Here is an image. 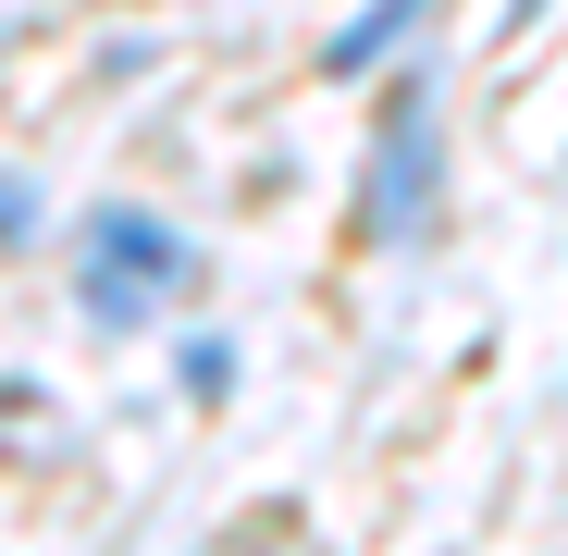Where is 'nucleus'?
I'll list each match as a JSON object with an SVG mask.
<instances>
[{
  "label": "nucleus",
  "instance_id": "nucleus-2",
  "mask_svg": "<svg viewBox=\"0 0 568 556\" xmlns=\"http://www.w3.org/2000/svg\"><path fill=\"white\" fill-rule=\"evenodd\" d=\"M371 235H433V100H396L371 149Z\"/></svg>",
  "mask_w": 568,
  "mask_h": 556
},
{
  "label": "nucleus",
  "instance_id": "nucleus-1",
  "mask_svg": "<svg viewBox=\"0 0 568 556\" xmlns=\"http://www.w3.org/2000/svg\"><path fill=\"white\" fill-rule=\"evenodd\" d=\"M74 272H87V310H100V322H149L185 272H199V247H185L161 211H100L87 247H74Z\"/></svg>",
  "mask_w": 568,
  "mask_h": 556
},
{
  "label": "nucleus",
  "instance_id": "nucleus-3",
  "mask_svg": "<svg viewBox=\"0 0 568 556\" xmlns=\"http://www.w3.org/2000/svg\"><path fill=\"white\" fill-rule=\"evenodd\" d=\"M38 235V199H26V173H0V247H26Z\"/></svg>",
  "mask_w": 568,
  "mask_h": 556
}]
</instances>
